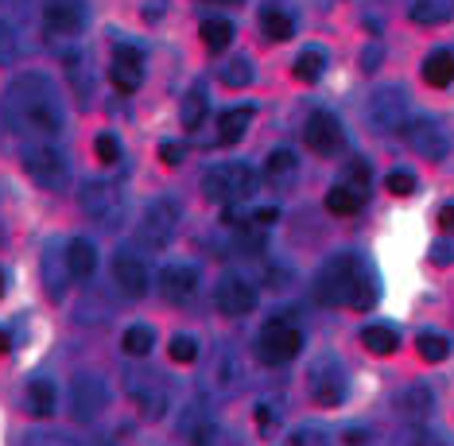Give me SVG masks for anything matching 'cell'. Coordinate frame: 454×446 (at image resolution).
<instances>
[{
    "label": "cell",
    "mask_w": 454,
    "mask_h": 446,
    "mask_svg": "<svg viewBox=\"0 0 454 446\" xmlns=\"http://www.w3.org/2000/svg\"><path fill=\"white\" fill-rule=\"evenodd\" d=\"M125 392L148 419H160L163 411H168V388H163V380L156 377V372L129 369L125 372Z\"/></svg>",
    "instance_id": "obj_10"
},
{
    "label": "cell",
    "mask_w": 454,
    "mask_h": 446,
    "mask_svg": "<svg viewBox=\"0 0 454 446\" xmlns=\"http://www.w3.org/2000/svg\"><path fill=\"white\" fill-rule=\"evenodd\" d=\"M261 31L272 39V43H284V39L295 35V20L280 0H268V4L261 8Z\"/></svg>",
    "instance_id": "obj_22"
},
{
    "label": "cell",
    "mask_w": 454,
    "mask_h": 446,
    "mask_svg": "<svg viewBox=\"0 0 454 446\" xmlns=\"http://www.w3.org/2000/svg\"><path fill=\"white\" fill-rule=\"evenodd\" d=\"M326 439H330V434L323 427H295L287 442H292V446H326Z\"/></svg>",
    "instance_id": "obj_41"
},
{
    "label": "cell",
    "mask_w": 454,
    "mask_h": 446,
    "mask_svg": "<svg viewBox=\"0 0 454 446\" xmlns=\"http://www.w3.org/2000/svg\"><path fill=\"white\" fill-rule=\"evenodd\" d=\"M385 186H388V194H400V199H404V194L416 191V175L411 171H392L385 179Z\"/></svg>",
    "instance_id": "obj_42"
},
{
    "label": "cell",
    "mask_w": 454,
    "mask_h": 446,
    "mask_svg": "<svg viewBox=\"0 0 454 446\" xmlns=\"http://www.w3.org/2000/svg\"><path fill=\"white\" fill-rule=\"evenodd\" d=\"M307 392H311V400L318 403V408H338V403L346 400V369L338 357H315L311 369H307Z\"/></svg>",
    "instance_id": "obj_7"
},
{
    "label": "cell",
    "mask_w": 454,
    "mask_h": 446,
    "mask_svg": "<svg viewBox=\"0 0 454 446\" xmlns=\"http://www.w3.org/2000/svg\"><path fill=\"white\" fill-rule=\"evenodd\" d=\"M16 4V0H0V12H4V8H12Z\"/></svg>",
    "instance_id": "obj_51"
},
{
    "label": "cell",
    "mask_w": 454,
    "mask_h": 446,
    "mask_svg": "<svg viewBox=\"0 0 454 446\" xmlns=\"http://www.w3.org/2000/svg\"><path fill=\"white\" fill-rule=\"evenodd\" d=\"M237 380H241V369H237V357L230 354V349H222L218 357H214L210 372H206V385L218 388L222 396H233L237 392Z\"/></svg>",
    "instance_id": "obj_25"
},
{
    "label": "cell",
    "mask_w": 454,
    "mask_h": 446,
    "mask_svg": "<svg viewBox=\"0 0 454 446\" xmlns=\"http://www.w3.org/2000/svg\"><path fill=\"white\" fill-rule=\"evenodd\" d=\"M202 117H206V90L194 86V90L187 93V101H183V129H187V132L199 129Z\"/></svg>",
    "instance_id": "obj_38"
},
{
    "label": "cell",
    "mask_w": 454,
    "mask_h": 446,
    "mask_svg": "<svg viewBox=\"0 0 454 446\" xmlns=\"http://www.w3.org/2000/svg\"><path fill=\"white\" fill-rule=\"evenodd\" d=\"M8 349H12V338H8V330H0V357H4Z\"/></svg>",
    "instance_id": "obj_50"
},
{
    "label": "cell",
    "mask_w": 454,
    "mask_h": 446,
    "mask_svg": "<svg viewBox=\"0 0 454 446\" xmlns=\"http://www.w3.org/2000/svg\"><path fill=\"white\" fill-rule=\"evenodd\" d=\"M303 140H307V148H311L315 155H338L342 152V144H346L342 121H338L334 113H326V109H315L311 117H307V124H303Z\"/></svg>",
    "instance_id": "obj_12"
},
{
    "label": "cell",
    "mask_w": 454,
    "mask_h": 446,
    "mask_svg": "<svg viewBox=\"0 0 454 446\" xmlns=\"http://www.w3.org/2000/svg\"><path fill=\"white\" fill-rule=\"evenodd\" d=\"M175 225H179V206L171 199H156L144 206V217L137 225V241L144 248H168L175 237Z\"/></svg>",
    "instance_id": "obj_8"
},
{
    "label": "cell",
    "mask_w": 454,
    "mask_h": 446,
    "mask_svg": "<svg viewBox=\"0 0 454 446\" xmlns=\"http://www.w3.org/2000/svg\"><path fill=\"white\" fill-rule=\"evenodd\" d=\"M113 284H117L129 299H144L148 295V268H144L140 256H132L121 248V253L113 256Z\"/></svg>",
    "instance_id": "obj_18"
},
{
    "label": "cell",
    "mask_w": 454,
    "mask_h": 446,
    "mask_svg": "<svg viewBox=\"0 0 454 446\" xmlns=\"http://www.w3.org/2000/svg\"><path fill=\"white\" fill-rule=\"evenodd\" d=\"M55 403H59V388L51 385V380H32L27 385V411H32L35 419H47V416H55Z\"/></svg>",
    "instance_id": "obj_29"
},
{
    "label": "cell",
    "mask_w": 454,
    "mask_h": 446,
    "mask_svg": "<svg viewBox=\"0 0 454 446\" xmlns=\"http://www.w3.org/2000/svg\"><path fill=\"white\" fill-rule=\"evenodd\" d=\"M253 349H256V361H264V365H287V361H295L299 349H303V330H299L292 318L276 315L261 326Z\"/></svg>",
    "instance_id": "obj_3"
},
{
    "label": "cell",
    "mask_w": 454,
    "mask_h": 446,
    "mask_svg": "<svg viewBox=\"0 0 454 446\" xmlns=\"http://www.w3.org/2000/svg\"><path fill=\"white\" fill-rule=\"evenodd\" d=\"M121 349H125L129 357H148L152 349H156V330L152 326H129L125 334H121Z\"/></svg>",
    "instance_id": "obj_33"
},
{
    "label": "cell",
    "mask_w": 454,
    "mask_h": 446,
    "mask_svg": "<svg viewBox=\"0 0 454 446\" xmlns=\"http://www.w3.org/2000/svg\"><path fill=\"white\" fill-rule=\"evenodd\" d=\"M214 4H241V0H214Z\"/></svg>",
    "instance_id": "obj_52"
},
{
    "label": "cell",
    "mask_w": 454,
    "mask_h": 446,
    "mask_svg": "<svg viewBox=\"0 0 454 446\" xmlns=\"http://www.w3.org/2000/svg\"><path fill=\"white\" fill-rule=\"evenodd\" d=\"M404 140H408V148L423 155V160H431V163H439V160H447V152H450V144L447 137H442V129L431 117H411L404 121Z\"/></svg>",
    "instance_id": "obj_13"
},
{
    "label": "cell",
    "mask_w": 454,
    "mask_h": 446,
    "mask_svg": "<svg viewBox=\"0 0 454 446\" xmlns=\"http://www.w3.org/2000/svg\"><path fill=\"white\" fill-rule=\"evenodd\" d=\"M218 78H222V86H230V90H245L253 82V59L249 55H233L218 70Z\"/></svg>",
    "instance_id": "obj_34"
},
{
    "label": "cell",
    "mask_w": 454,
    "mask_h": 446,
    "mask_svg": "<svg viewBox=\"0 0 454 446\" xmlns=\"http://www.w3.org/2000/svg\"><path fill=\"white\" fill-rule=\"evenodd\" d=\"M4 121L12 124L16 132L32 140H55L67 124V113H63V98H59L55 82L43 78V74H20L12 86L4 90Z\"/></svg>",
    "instance_id": "obj_1"
},
{
    "label": "cell",
    "mask_w": 454,
    "mask_h": 446,
    "mask_svg": "<svg viewBox=\"0 0 454 446\" xmlns=\"http://www.w3.org/2000/svg\"><path fill=\"white\" fill-rule=\"evenodd\" d=\"M86 20H90L86 0H43V24L51 35L74 39V35H82Z\"/></svg>",
    "instance_id": "obj_15"
},
{
    "label": "cell",
    "mask_w": 454,
    "mask_h": 446,
    "mask_svg": "<svg viewBox=\"0 0 454 446\" xmlns=\"http://www.w3.org/2000/svg\"><path fill=\"white\" fill-rule=\"evenodd\" d=\"M365 439H369L365 431H342V442H346V446H361Z\"/></svg>",
    "instance_id": "obj_49"
},
{
    "label": "cell",
    "mask_w": 454,
    "mask_h": 446,
    "mask_svg": "<svg viewBox=\"0 0 454 446\" xmlns=\"http://www.w3.org/2000/svg\"><path fill=\"white\" fill-rule=\"evenodd\" d=\"M106 403H109V388L101 377L82 372V377L70 380V416L78 423H94L106 411Z\"/></svg>",
    "instance_id": "obj_11"
},
{
    "label": "cell",
    "mask_w": 454,
    "mask_h": 446,
    "mask_svg": "<svg viewBox=\"0 0 454 446\" xmlns=\"http://www.w3.org/2000/svg\"><path fill=\"white\" fill-rule=\"evenodd\" d=\"M67 272L74 279H94V272H98V248H94V241L74 237V241L67 245Z\"/></svg>",
    "instance_id": "obj_23"
},
{
    "label": "cell",
    "mask_w": 454,
    "mask_h": 446,
    "mask_svg": "<svg viewBox=\"0 0 454 446\" xmlns=\"http://www.w3.org/2000/svg\"><path fill=\"white\" fill-rule=\"evenodd\" d=\"M299 175V163H295V152L292 148H272L264 160V179L276 186V191H287Z\"/></svg>",
    "instance_id": "obj_20"
},
{
    "label": "cell",
    "mask_w": 454,
    "mask_h": 446,
    "mask_svg": "<svg viewBox=\"0 0 454 446\" xmlns=\"http://www.w3.org/2000/svg\"><path fill=\"white\" fill-rule=\"evenodd\" d=\"M365 117L377 132H400L404 129V117H408V93L400 86H380L373 90L365 106Z\"/></svg>",
    "instance_id": "obj_9"
},
{
    "label": "cell",
    "mask_w": 454,
    "mask_h": 446,
    "mask_svg": "<svg viewBox=\"0 0 454 446\" xmlns=\"http://www.w3.org/2000/svg\"><path fill=\"white\" fill-rule=\"evenodd\" d=\"M416 349H419V357H423V361H431V365H435V361H447V357H450V341L442 338V334H431V330H423V334L416 338Z\"/></svg>",
    "instance_id": "obj_36"
},
{
    "label": "cell",
    "mask_w": 454,
    "mask_h": 446,
    "mask_svg": "<svg viewBox=\"0 0 454 446\" xmlns=\"http://www.w3.org/2000/svg\"><path fill=\"white\" fill-rule=\"evenodd\" d=\"M326 70V51L323 47H307L303 55L295 59V78L299 82H318Z\"/></svg>",
    "instance_id": "obj_35"
},
{
    "label": "cell",
    "mask_w": 454,
    "mask_h": 446,
    "mask_svg": "<svg viewBox=\"0 0 454 446\" xmlns=\"http://www.w3.org/2000/svg\"><path fill=\"white\" fill-rule=\"evenodd\" d=\"M365 199H369V191H361V186L342 179V183H334L326 191V210L338 214V217H349V214H357L361 206H365Z\"/></svg>",
    "instance_id": "obj_24"
},
{
    "label": "cell",
    "mask_w": 454,
    "mask_h": 446,
    "mask_svg": "<svg viewBox=\"0 0 454 446\" xmlns=\"http://www.w3.org/2000/svg\"><path fill=\"white\" fill-rule=\"evenodd\" d=\"M94 152H98L101 163H121V144H117L113 132H101V137L94 140Z\"/></svg>",
    "instance_id": "obj_40"
},
{
    "label": "cell",
    "mask_w": 454,
    "mask_h": 446,
    "mask_svg": "<svg viewBox=\"0 0 454 446\" xmlns=\"http://www.w3.org/2000/svg\"><path fill=\"white\" fill-rule=\"evenodd\" d=\"M396 416L408 423V427H423V423L431 419V411H435V392L427 385H408L404 392H396Z\"/></svg>",
    "instance_id": "obj_17"
},
{
    "label": "cell",
    "mask_w": 454,
    "mask_h": 446,
    "mask_svg": "<svg viewBox=\"0 0 454 446\" xmlns=\"http://www.w3.org/2000/svg\"><path fill=\"white\" fill-rule=\"evenodd\" d=\"M361 346H365L369 354H377V357H388V354H396L400 349V334L392 326H365L361 330Z\"/></svg>",
    "instance_id": "obj_31"
},
{
    "label": "cell",
    "mask_w": 454,
    "mask_h": 446,
    "mask_svg": "<svg viewBox=\"0 0 454 446\" xmlns=\"http://www.w3.org/2000/svg\"><path fill=\"white\" fill-rule=\"evenodd\" d=\"M156 287H160L163 299H171V303H187L194 295V287H199V272H194L191 264H168V268H160Z\"/></svg>",
    "instance_id": "obj_19"
},
{
    "label": "cell",
    "mask_w": 454,
    "mask_h": 446,
    "mask_svg": "<svg viewBox=\"0 0 454 446\" xmlns=\"http://www.w3.org/2000/svg\"><path fill=\"white\" fill-rule=\"evenodd\" d=\"M439 230L454 233V206H442V210H439Z\"/></svg>",
    "instance_id": "obj_47"
},
{
    "label": "cell",
    "mask_w": 454,
    "mask_h": 446,
    "mask_svg": "<svg viewBox=\"0 0 454 446\" xmlns=\"http://www.w3.org/2000/svg\"><path fill=\"white\" fill-rule=\"evenodd\" d=\"M63 70H67L70 90H74L82 101L94 98V70H90V55H86V51H67V55H63Z\"/></svg>",
    "instance_id": "obj_21"
},
{
    "label": "cell",
    "mask_w": 454,
    "mask_h": 446,
    "mask_svg": "<svg viewBox=\"0 0 454 446\" xmlns=\"http://www.w3.org/2000/svg\"><path fill=\"white\" fill-rule=\"evenodd\" d=\"M431 261H435V264H450L454 261V245L450 241H439L435 248H431Z\"/></svg>",
    "instance_id": "obj_46"
},
{
    "label": "cell",
    "mask_w": 454,
    "mask_h": 446,
    "mask_svg": "<svg viewBox=\"0 0 454 446\" xmlns=\"http://www.w3.org/2000/svg\"><path fill=\"white\" fill-rule=\"evenodd\" d=\"M249 121H253V106H237V109H225L218 117V140L222 144H237L249 132Z\"/></svg>",
    "instance_id": "obj_30"
},
{
    "label": "cell",
    "mask_w": 454,
    "mask_h": 446,
    "mask_svg": "<svg viewBox=\"0 0 454 446\" xmlns=\"http://www.w3.org/2000/svg\"><path fill=\"white\" fill-rule=\"evenodd\" d=\"M24 446H78V442L67 439V434H55V431H35L24 439Z\"/></svg>",
    "instance_id": "obj_43"
},
{
    "label": "cell",
    "mask_w": 454,
    "mask_h": 446,
    "mask_svg": "<svg viewBox=\"0 0 454 446\" xmlns=\"http://www.w3.org/2000/svg\"><path fill=\"white\" fill-rule=\"evenodd\" d=\"M20 51H24V43H20L12 20L0 16V67H12V62L20 59Z\"/></svg>",
    "instance_id": "obj_37"
},
{
    "label": "cell",
    "mask_w": 454,
    "mask_h": 446,
    "mask_svg": "<svg viewBox=\"0 0 454 446\" xmlns=\"http://www.w3.org/2000/svg\"><path fill=\"white\" fill-rule=\"evenodd\" d=\"M423 82L427 86H435V90H442V86H450L454 82V51H431L427 59H423Z\"/></svg>",
    "instance_id": "obj_27"
},
{
    "label": "cell",
    "mask_w": 454,
    "mask_h": 446,
    "mask_svg": "<svg viewBox=\"0 0 454 446\" xmlns=\"http://www.w3.org/2000/svg\"><path fill=\"white\" fill-rule=\"evenodd\" d=\"M408 16H411V24H423V27L447 24L454 16V0H411Z\"/></svg>",
    "instance_id": "obj_28"
},
{
    "label": "cell",
    "mask_w": 454,
    "mask_h": 446,
    "mask_svg": "<svg viewBox=\"0 0 454 446\" xmlns=\"http://www.w3.org/2000/svg\"><path fill=\"white\" fill-rule=\"evenodd\" d=\"M377 62H380V47H369L365 55H361V67H365V70H373Z\"/></svg>",
    "instance_id": "obj_48"
},
{
    "label": "cell",
    "mask_w": 454,
    "mask_h": 446,
    "mask_svg": "<svg viewBox=\"0 0 454 446\" xmlns=\"http://www.w3.org/2000/svg\"><path fill=\"white\" fill-rule=\"evenodd\" d=\"M214 303H218V310L225 318H245L249 310H256V287H253V279H245V276H222L218 279V292H214Z\"/></svg>",
    "instance_id": "obj_14"
},
{
    "label": "cell",
    "mask_w": 454,
    "mask_h": 446,
    "mask_svg": "<svg viewBox=\"0 0 454 446\" xmlns=\"http://www.w3.org/2000/svg\"><path fill=\"white\" fill-rule=\"evenodd\" d=\"M0 295H4V276H0Z\"/></svg>",
    "instance_id": "obj_53"
},
{
    "label": "cell",
    "mask_w": 454,
    "mask_h": 446,
    "mask_svg": "<svg viewBox=\"0 0 454 446\" xmlns=\"http://www.w3.org/2000/svg\"><path fill=\"white\" fill-rule=\"evenodd\" d=\"M20 160H24V171L32 175V183H39L43 191H63L67 179H70L67 155L51 140H32L24 152H20Z\"/></svg>",
    "instance_id": "obj_5"
},
{
    "label": "cell",
    "mask_w": 454,
    "mask_h": 446,
    "mask_svg": "<svg viewBox=\"0 0 454 446\" xmlns=\"http://www.w3.org/2000/svg\"><path fill=\"white\" fill-rule=\"evenodd\" d=\"M315 299L323 307L369 310L377 303V276L357 253H334L315 276Z\"/></svg>",
    "instance_id": "obj_2"
},
{
    "label": "cell",
    "mask_w": 454,
    "mask_h": 446,
    "mask_svg": "<svg viewBox=\"0 0 454 446\" xmlns=\"http://www.w3.org/2000/svg\"><path fill=\"white\" fill-rule=\"evenodd\" d=\"M202 194L210 202H245L256 194V171L245 168V163H218L202 175Z\"/></svg>",
    "instance_id": "obj_4"
},
{
    "label": "cell",
    "mask_w": 454,
    "mask_h": 446,
    "mask_svg": "<svg viewBox=\"0 0 454 446\" xmlns=\"http://www.w3.org/2000/svg\"><path fill=\"white\" fill-rule=\"evenodd\" d=\"M168 354H171V361H179V365H191V361H199V341L191 334H175Z\"/></svg>",
    "instance_id": "obj_39"
},
{
    "label": "cell",
    "mask_w": 454,
    "mask_h": 446,
    "mask_svg": "<svg viewBox=\"0 0 454 446\" xmlns=\"http://www.w3.org/2000/svg\"><path fill=\"white\" fill-rule=\"evenodd\" d=\"M400 446H435V439H431L423 427H411V431L400 434Z\"/></svg>",
    "instance_id": "obj_44"
},
{
    "label": "cell",
    "mask_w": 454,
    "mask_h": 446,
    "mask_svg": "<svg viewBox=\"0 0 454 446\" xmlns=\"http://www.w3.org/2000/svg\"><path fill=\"white\" fill-rule=\"evenodd\" d=\"M199 39H202L206 51H225L233 43V24L230 20H222V16H210V20H202Z\"/></svg>",
    "instance_id": "obj_32"
},
{
    "label": "cell",
    "mask_w": 454,
    "mask_h": 446,
    "mask_svg": "<svg viewBox=\"0 0 454 446\" xmlns=\"http://www.w3.org/2000/svg\"><path fill=\"white\" fill-rule=\"evenodd\" d=\"M179 431H183V439H187L191 446H214V439H218V423L206 416V411H199V408H191L187 416L179 419Z\"/></svg>",
    "instance_id": "obj_26"
},
{
    "label": "cell",
    "mask_w": 454,
    "mask_h": 446,
    "mask_svg": "<svg viewBox=\"0 0 454 446\" xmlns=\"http://www.w3.org/2000/svg\"><path fill=\"white\" fill-rule=\"evenodd\" d=\"M78 206L90 222L98 225H117L125 217V191L109 179H90L78 194Z\"/></svg>",
    "instance_id": "obj_6"
},
{
    "label": "cell",
    "mask_w": 454,
    "mask_h": 446,
    "mask_svg": "<svg viewBox=\"0 0 454 446\" xmlns=\"http://www.w3.org/2000/svg\"><path fill=\"white\" fill-rule=\"evenodd\" d=\"M109 78H113V86H117L121 93L140 90V82H144V59H140V51L132 47V43H117V47H113Z\"/></svg>",
    "instance_id": "obj_16"
},
{
    "label": "cell",
    "mask_w": 454,
    "mask_h": 446,
    "mask_svg": "<svg viewBox=\"0 0 454 446\" xmlns=\"http://www.w3.org/2000/svg\"><path fill=\"white\" fill-rule=\"evenodd\" d=\"M183 155H187V152H183L179 144H160V160L168 163V168H179V163H183Z\"/></svg>",
    "instance_id": "obj_45"
}]
</instances>
